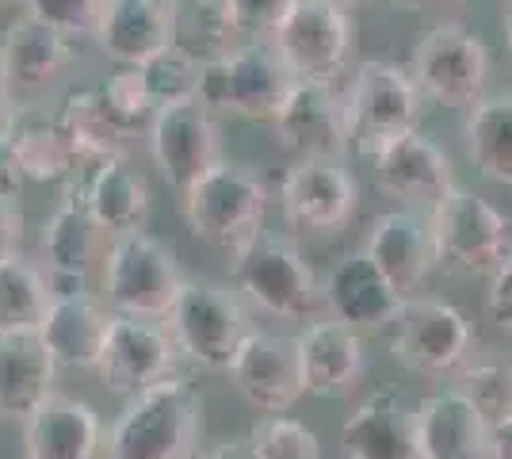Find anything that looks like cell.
<instances>
[{
    "label": "cell",
    "instance_id": "cell-1",
    "mask_svg": "<svg viewBox=\"0 0 512 459\" xmlns=\"http://www.w3.org/2000/svg\"><path fill=\"white\" fill-rule=\"evenodd\" d=\"M207 398L192 379L176 372L150 391L127 398L107 433V459H195L203 440Z\"/></svg>",
    "mask_w": 512,
    "mask_h": 459
},
{
    "label": "cell",
    "instance_id": "cell-2",
    "mask_svg": "<svg viewBox=\"0 0 512 459\" xmlns=\"http://www.w3.org/2000/svg\"><path fill=\"white\" fill-rule=\"evenodd\" d=\"M165 326L184 360H192L203 372H226L241 341L253 333V318L249 299L234 284L188 276L165 314Z\"/></svg>",
    "mask_w": 512,
    "mask_h": 459
},
{
    "label": "cell",
    "instance_id": "cell-3",
    "mask_svg": "<svg viewBox=\"0 0 512 459\" xmlns=\"http://www.w3.org/2000/svg\"><path fill=\"white\" fill-rule=\"evenodd\" d=\"M268 184L237 161H218L211 173L199 176L192 188L180 196L184 222L199 241L211 249L234 257L249 241L264 234L268 219Z\"/></svg>",
    "mask_w": 512,
    "mask_h": 459
},
{
    "label": "cell",
    "instance_id": "cell-4",
    "mask_svg": "<svg viewBox=\"0 0 512 459\" xmlns=\"http://www.w3.org/2000/svg\"><path fill=\"white\" fill-rule=\"evenodd\" d=\"M230 284L264 314L283 322H318L325 299L310 261L291 238L260 234L230 257Z\"/></svg>",
    "mask_w": 512,
    "mask_h": 459
},
{
    "label": "cell",
    "instance_id": "cell-5",
    "mask_svg": "<svg viewBox=\"0 0 512 459\" xmlns=\"http://www.w3.org/2000/svg\"><path fill=\"white\" fill-rule=\"evenodd\" d=\"M428 230L436 245V264L463 280H490L512 253L509 215L459 184L428 211Z\"/></svg>",
    "mask_w": 512,
    "mask_h": 459
},
{
    "label": "cell",
    "instance_id": "cell-6",
    "mask_svg": "<svg viewBox=\"0 0 512 459\" xmlns=\"http://www.w3.org/2000/svg\"><path fill=\"white\" fill-rule=\"evenodd\" d=\"M184 280L188 276L180 272L169 241L153 238L146 230L107 241V253L100 261V299L115 314L165 322Z\"/></svg>",
    "mask_w": 512,
    "mask_h": 459
},
{
    "label": "cell",
    "instance_id": "cell-7",
    "mask_svg": "<svg viewBox=\"0 0 512 459\" xmlns=\"http://www.w3.org/2000/svg\"><path fill=\"white\" fill-rule=\"evenodd\" d=\"M291 88H295V73L283 66L276 46L268 39H256L249 46H237L230 58L203 66L199 100L214 115L272 123L283 100L291 96Z\"/></svg>",
    "mask_w": 512,
    "mask_h": 459
},
{
    "label": "cell",
    "instance_id": "cell-8",
    "mask_svg": "<svg viewBox=\"0 0 512 459\" xmlns=\"http://www.w3.org/2000/svg\"><path fill=\"white\" fill-rule=\"evenodd\" d=\"M268 43L295 81L337 85L356 54V23L337 0H295Z\"/></svg>",
    "mask_w": 512,
    "mask_h": 459
},
{
    "label": "cell",
    "instance_id": "cell-9",
    "mask_svg": "<svg viewBox=\"0 0 512 459\" xmlns=\"http://www.w3.org/2000/svg\"><path fill=\"white\" fill-rule=\"evenodd\" d=\"M344 100H348V119H352V142L367 157L390 138L417 131L425 115V92L417 88L413 73L383 58H367L356 66L352 81L344 88Z\"/></svg>",
    "mask_w": 512,
    "mask_h": 459
},
{
    "label": "cell",
    "instance_id": "cell-10",
    "mask_svg": "<svg viewBox=\"0 0 512 459\" xmlns=\"http://www.w3.org/2000/svg\"><path fill=\"white\" fill-rule=\"evenodd\" d=\"M409 73L425 92V100L467 111L486 96L490 50L482 43V35H474L463 23H436L413 46Z\"/></svg>",
    "mask_w": 512,
    "mask_h": 459
},
{
    "label": "cell",
    "instance_id": "cell-11",
    "mask_svg": "<svg viewBox=\"0 0 512 459\" xmlns=\"http://www.w3.org/2000/svg\"><path fill=\"white\" fill-rule=\"evenodd\" d=\"M470 322L459 306L444 299L409 295L402 314L394 318L390 352L394 360L413 375L425 379H455L470 360Z\"/></svg>",
    "mask_w": 512,
    "mask_h": 459
},
{
    "label": "cell",
    "instance_id": "cell-12",
    "mask_svg": "<svg viewBox=\"0 0 512 459\" xmlns=\"http://www.w3.org/2000/svg\"><path fill=\"white\" fill-rule=\"evenodd\" d=\"M279 215L299 234H337L360 207V184L344 161L333 157H306L291 161L279 180Z\"/></svg>",
    "mask_w": 512,
    "mask_h": 459
},
{
    "label": "cell",
    "instance_id": "cell-13",
    "mask_svg": "<svg viewBox=\"0 0 512 459\" xmlns=\"http://www.w3.org/2000/svg\"><path fill=\"white\" fill-rule=\"evenodd\" d=\"M180 360L184 356L176 349V341H172L165 322L115 314L104 356L96 364V379L104 383V391L119 394V398H134V394L150 391L157 383L172 379L176 368H180Z\"/></svg>",
    "mask_w": 512,
    "mask_h": 459
},
{
    "label": "cell",
    "instance_id": "cell-14",
    "mask_svg": "<svg viewBox=\"0 0 512 459\" xmlns=\"http://www.w3.org/2000/svg\"><path fill=\"white\" fill-rule=\"evenodd\" d=\"M146 138H150V157L157 173L176 196H184L199 176H207L218 161H226L222 127L203 100L161 108Z\"/></svg>",
    "mask_w": 512,
    "mask_h": 459
},
{
    "label": "cell",
    "instance_id": "cell-15",
    "mask_svg": "<svg viewBox=\"0 0 512 459\" xmlns=\"http://www.w3.org/2000/svg\"><path fill=\"white\" fill-rule=\"evenodd\" d=\"M272 134L295 161H306V157L344 161V153L352 150V119H348L344 92L337 85L295 81L291 96L272 119Z\"/></svg>",
    "mask_w": 512,
    "mask_h": 459
},
{
    "label": "cell",
    "instance_id": "cell-16",
    "mask_svg": "<svg viewBox=\"0 0 512 459\" xmlns=\"http://www.w3.org/2000/svg\"><path fill=\"white\" fill-rule=\"evenodd\" d=\"M226 375H230L234 391L260 414H287L306 394L299 341L283 337V333H268V329H253L241 341Z\"/></svg>",
    "mask_w": 512,
    "mask_h": 459
},
{
    "label": "cell",
    "instance_id": "cell-17",
    "mask_svg": "<svg viewBox=\"0 0 512 459\" xmlns=\"http://www.w3.org/2000/svg\"><path fill=\"white\" fill-rule=\"evenodd\" d=\"M371 180L383 196L406 203L409 211H432L455 188V169L432 138L409 131L371 153Z\"/></svg>",
    "mask_w": 512,
    "mask_h": 459
},
{
    "label": "cell",
    "instance_id": "cell-18",
    "mask_svg": "<svg viewBox=\"0 0 512 459\" xmlns=\"http://www.w3.org/2000/svg\"><path fill=\"white\" fill-rule=\"evenodd\" d=\"M341 459H421L417 406L402 391L363 394L341 421Z\"/></svg>",
    "mask_w": 512,
    "mask_h": 459
},
{
    "label": "cell",
    "instance_id": "cell-19",
    "mask_svg": "<svg viewBox=\"0 0 512 459\" xmlns=\"http://www.w3.org/2000/svg\"><path fill=\"white\" fill-rule=\"evenodd\" d=\"M321 299H325V318H337L356 333L394 326V318L406 306V295L386 280L363 249L344 253L341 261L329 268V276L321 284Z\"/></svg>",
    "mask_w": 512,
    "mask_h": 459
},
{
    "label": "cell",
    "instance_id": "cell-20",
    "mask_svg": "<svg viewBox=\"0 0 512 459\" xmlns=\"http://www.w3.org/2000/svg\"><path fill=\"white\" fill-rule=\"evenodd\" d=\"M302 387L314 398H348L360 387L367 372L363 333L344 326L337 318H318L302 329L299 337Z\"/></svg>",
    "mask_w": 512,
    "mask_h": 459
},
{
    "label": "cell",
    "instance_id": "cell-21",
    "mask_svg": "<svg viewBox=\"0 0 512 459\" xmlns=\"http://www.w3.org/2000/svg\"><path fill=\"white\" fill-rule=\"evenodd\" d=\"M363 253L375 261L390 284L402 295L421 291L428 272L436 268V245H432V230H428V215L421 211H386L371 222V234L363 241Z\"/></svg>",
    "mask_w": 512,
    "mask_h": 459
},
{
    "label": "cell",
    "instance_id": "cell-22",
    "mask_svg": "<svg viewBox=\"0 0 512 459\" xmlns=\"http://www.w3.org/2000/svg\"><path fill=\"white\" fill-rule=\"evenodd\" d=\"M100 448L104 425L85 398L54 391L23 421V459H96Z\"/></svg>",
    "mask_w": 512,
    "mask_h": 459
},
{
    "label": "cell",
    "instance_id": "cell-23",
    "mask_svg": "<svg viewBox=\"0 0 512 459\" xmlns=\"http://www.w3.org/2000/svg\"><path fill=\"white\" fill-rule=\"evenodd\" d=\"M493 425L455 387L417 402L421 459H490Z\"/></svg>",
    "mask_w": 512,
    "mask_h": 459
},
{
    "label": "cell",
    "instance_id": "cell-24",
    "mask_svg": "<svg viewBox=\"0 0 512 459\" xmlns=\"http://www.w3.org/2000/svg\"><path fill=\"white\" fill-rule=\"evenodd\" d=\"M0 134L8 138V146L31 184H62L81 169V157L73 150L58 111H46L35 100L12 108Z\"/></svg>",
    "mask_w": 512,
    "mask_h": 459
},
{
    "label": "cell",
    "instance_id": "cell-25",
    "mask_svg": "<svg viewBox=\"0 0 512 459\" xmlns=\"http://www.w3.org/2000/svg\"><path fill=\"white\" fill-rule=\"evenodd\" d=\"M0 58H4V69H8L12 96L31 100V96L46 92L65 69L73 66L77 50H73L69 35L31 20V16H20V20L8 23L4 35H0Z\"/></svg>",
    "mask_w": 512,
    "mask_h": 459
},
{
    "label": "cell",
    "instance_id": "cell-26",
    "mask_svg": "<svg viewBox=\"0 0 512 459\" xmlns=\"http://www.w3.org/2000/svg\"><path fill=\"white\" fill-rule=\"evenodd\" d=\"M58 360L39 329L0 333V417L27 421L54 394Z\"/></svg>",
    "mask_w": 512,
    "mask_h": 459
},
{
    "label": "cell",
    "instance_id": "cell-27",
    "mask_svg": "<svg viewBox=\"0 0 512 459\" xmlns=\"http://www.w3.org/2000/svg\"><path fill=\"white\" fill-rule=\"evenodd\" d=\"M92 43L115 66H146L169 50V4L165 0H104Z\"/></svg>",
    "mask_w": 512,
    "mask_h": 459
},
{
    "label": "cell",
    "instance_id": "cell-28",
    "mask_svg": "<svg viewBox=\"0 0 512 459\" xmlns=\"http://www.w3.org/2000/svg\"><path fill=\"white\" fill-rule=\"evenodd\" d=\"M111 322H115V310L104 299H96V295H85V299H54L50 310H46L39 333H43V341L54 352L58 368L96 375V364L104 356Z\"/></svg>",
    "mask_w": 512,
    "mask_h": 459
},
{
    "label": "cell",
    "instance_id": "cell-29",
    "mask_svg": "<svg viewBox=\"0 0 512 459\" xmlns=\"http://www.w3.org/2000/svg\"><path fill=\"white\" fill-rule=\"evenodd\" d=\"M88 199V211L107 230V238L134 234L150 219V184L138 169H130L127 157L96 161L81 180Z\"/></svg>",
    "mask_w": 512,
    "mask_h": 459
},
{
    "label": "cell",
    "instance_id": "cell-30",
    "mask_svg": "<svg viewBox=\"0 0 512 459\" xmlns=\"http://www.w3.org/2000/svg\"><path fill=\"white\" fill-rule=\"evenodd\" d=\"M107 230L88 211L85 188L69 184L62 203L54 207V215L43 222L39 234V253H43L46 268H73V272H88L96 261H104L107 253Z\"/></svg>",
    "mask_w": 512,
    "mask_h": 459
},
{
    "label": "cell",
    "instance_id": "cell-31",
    "mask_svg": "<svg viewBox=\"0 0 512 459\" xmlns=\"http://www.w3.org/2000/svg\"><path fill=\"white\" fill-rule=\"evenodd\" d=\"M165 4H169L172 50L188 54L199 66L222 62L237 50L241 31L226 0H165Z\"/></svg>",
    "mask_w": 512,
    "mask_h": 459
},
{
    "label": "cell",
    "instance_id": "cell-32",
    "mask_svg": "<svg viewBox=\"0 0 512 459\" xmlns=\"http://www.w3.org/2000/svg\"><path fill=\"white\" fill-rule=\"evenodd\" d=\"M463 146L486 180L512 188V92H493L467 108Z\"/></svg>",
    "mask_w": 512,
    "mask_h": 459
},
{
    "label": "cell",
    "instance_id": "cell-33",
    "mask_svg": "<svg viewBox=\"0 0 512 459\" xmlns=\"http://www.w3.org/2000/svg\"><path fill=\"white\" fill-rule=\"evenodd\" d=\"M65 134L73 142V150L81 157V165H96L107 157H127V134L111 123V115L104 108V96L100 85H81L69 88L62 96V108H58Z\"/></svg>",
    "mask_w": 512,
    "mask_h": 459
},
{
    "label": "cell",
    "instance_id": "cell-34",
    "mask_svg": "<svg viewBox=\"0 0 512 459\" xmlns=\"http://www.w3.org/2000/svg\"><path fill=\"white\" fill-rule=\"evenodd\" d=\"M46 268L27 261L23 253L0 261V333H27L39 329L50 310Z\"/></svg>",
    "mask_w": 512,
    "mask_h": 459
},
{
    "label": "cell",
    "instance_id": "cell-35",
    "mask_svg": "<svg viewBox=\"0 0 512 459\" xmlns=\"http://www.w3.org/2000/svg\"><path fill=\"white\" fill-rule=\"evenodd\" d=\"M100 96H104L111 123L127 138L150 134L153 119H157V104H153L150 85L142 77V66H119L107 81H100Z\"/></svg>",
    "mask_w": 512,
    "mask_h": 459
},
{
    "label": "cell",
    "instance_id": "cell-36",
    "mask_svg": "<svg viewBox=\"0 0 512 459\" xmlns=\"http://www.w3.org/2000/svg\"><path fill=\"white\" fill-rule=\"evenodd\" d=\"M455 391L467 394L474 410L490 425H501L512 417V360L490 356V360H467V368L455 375Z\"/></svg>",
    "mask_w": 512,
    "mask_h": 459
},
{
    "label": "cell",
    "instance_id": "cell-37",
    "mask_svg": "<svg viewBox=\"0 0 512 459\" xmlns=\"http://www.w3.org/2000/svg\"><path fill=\"white\" fill-rule=\"evenodd\" d=\"M260 459H321V440L310 425L287 414H264L249 429Z\"/></svg>",
    "mask_w": 512,
    "mask_h": 459
},
{
    "label": "cell",
    "instance_id": "cell-38",
    "mask_svg": "<svg viewBox=\"0 0 512 459\" xmlns=\"http://www.w3.org/2000/svg\"><path fill=\"white\" fill-rule=\"evenodd\" d=\"M142 77L150 85V96L157 111L172 108V104H188V100H199V77H203V66L192 62L188 54L180 50H161L157 58H150L142 66Z\"/></svg>",
    "mask_w": 512,
    "mask_h": 459
},
{
    "label": "cell",
    "instance_id": "cell-39",
    "mask_svg": "<svg viewBox=\"0 0 512 459\" xmlns=\"http://www.w3.org/2000/svg\"><path fill=\"white\" fill-rule=\"evenodd\" d=\"M23 16L62 31L69 39H92L104 12V0H20Z\"/></svg>",
    "mask_w": 512,
    "mask_h": 459
},
{
    "label": "cell",
    "instance_id": "cell-40",
    "mask_svg": "<svg viewBox=\"0 0 512 459\" xmlns=\"http://www.w3.org/2000/svg\"><path fill=\"white\" fill-rule=\"evenodd\" d=\"M226 4L234 12V23L241 35H249V39H272V31L291 12L295 0H226Z\"/></svg>",
    "mask_w": 512,
    "mask_h": 459
},
{
    "label": "cell",
    "instance_id": "cell-41",
    "mask_svg": "<svg viewBox=\"0 0 512 459\" xmlns=\"http://www.w3.org/2000/svg\"><path fill=\"white\" fill-rule=\"evenodd\" d=\"M486 318H490L505 337H512V253H509V261L501 264L490 280H486Z\"/></svg>",
    "mask_w": 512,
    "mask_h": 459
},
{
    "label": "cell",
    "instance_id": "cell-42",
    "mask_svg": "<svg viewBox=\"0 0 512 459\" xmlns=\"http://www.w3.org/2000/svg\"><path fill=\"white\" fill-rule=\"evenodd\" d=\"M23 249V211L16 199H0V261Z\"/></svg>",
    "mask_w": 512,
    "mask_h": 459
},
{
    "label": "cell",
    "instance_id": "cell-43",
    "mask_svg": "<svg viewBox=\"0 0 512 459\" xmlns=\"http://www.w3.org/2000/svg\"><path fill=\"white\" fill-rule=\"evenodd\" d=\"M46 287L50 299H85L88 291V272H73V268H46Z\"/></svg>",
    "mask_w": 512,
    "mask_h": 459
},
{
    "label": "cell",
    "instance_id": "cell-44",
    "mask_svg": "<svg viewBox=\"0 0 512 459\" xmlns=\"http://www.w3.org/2000/svg\"><path fill=\"white\" fill-rule=\"evenodd\" d=\"M23 184H27V176H23L20 161H16V153L8 146V138L0 134V199H16L20 203Z\"/></svg>",
    "mask_w": 512,
    "mask_h": 459
},
{
    "label": "cell",
    "instance_id": "cell-45",
    "mask_svg": "<svg viewBox=\"0 0 512 459\" xmlns=\"http://www.w3.org/2000/svg\"><path fill=\"white\" fill-rule=\"evenodd\" d=\"M199 459H260L249 437H234V440H218L214 448H207Z\"/></svg>",
    "mask_w": 512,
    "mask_h": 459
},
{
    "label": "cell",
    "instance_id": "cell-46",
    "mask_svg": "<svg viewBox=\"0 0 512 459\" xmlns=\"http://www.w3.org/2000/svg\"><path fill=\"white\" fill-rule=\"evenodd\" d=\"M490 459H512V417L501 421V425H493Z\"/></svg>",
    "mask_w": 512,
    "mask_h": 459
},
{
    "label": "cell",
    "instance_id": "cell-47",
    "mask_svg": "<svg viewBox=\"0 0 512 459\" xmlns=\"http://www.w3.org/2000/svg\"><path fill=\"white\" fill-rule=\"evenodd\" d=\"M12 85H8V69H4V58H0V127H4V119L12 115Z\"/></svg>",
    "mask_w": 512,
    "mask_h": 459
},
{
    "label": "cell",
    "instance_id": "cell-48",
    "mask_svg": "<svg viewBox=\"0 0 512 459\" xmlns=\"http://www.w3.org/2000/svg\"><path fill=\"white\" fill-rule=\"evenodd\" d=\"M398 8H444V4H459V0H394Z\"/></svg>",
    "mask_w": 512,
    "mask_h": 459
},
{
    "label": "cell",
    "instance_id": "cell-49",
    "mask_svg": "<svg viewBox=\"0 0 512 459\" xmlns=\"http://www.w3.org/2000/svg\"><path fill=\"white\" fill-rule=\"evenodd\" d=\"M505 50H509V69H512V4H509V20H505Z\"/></svg>",
    "mask_w": 512,
    "mask_h": 459
},
{
    "label": "cell",
    "instance_id": "cell-50",
    "mask_svg": "<svg viewBox=\"0 0 512 459\" xmlns=\"http://www.w3.org/2000/svg\"><path fill=\"white\" fill-rule=\"evenodd\" d=\"M337 4H344V8H360V4H375V0H337Z\"/></svg>",
    "mask_w": 512,
    "mask_h": 459
},
{
    "label": "cell",
    "instance_id": "cell-51",
    "mask_svg": "<svg viewBox=\"0 0 512 459\" xmlns=\"http://www.w3.org/2000/svg\"><path fill=\"white\" fill-rule=\"evenodd\" d=\"M497 4H512V0H497Z\"/></svg>",
    "mask_w": 512,
    "mask_h": 459
},
{
    "label": "cell",
    "instance_id": "cell-52",
    "mask_svg": "<svg viewBox=\"0 0 512 459\" xmlns=\"http://www.w3.org/2000/svg\"><path fill=\"white\" fill-rule=\"evenodd\" d=\"M0 4H8V0H0Z\"/></svg>",
    "mask_w": 512,
    "mask_h": 459
}]
</instances>
